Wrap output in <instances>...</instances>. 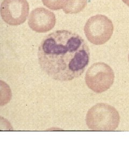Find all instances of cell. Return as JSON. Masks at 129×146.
I'll return each instance as SVG.
<instances>
[{
	"label": "cell",
	"mask_w": 129,
	"mask_h": 146,
	"mask_svg": "<svg viewBox=\"0 0 129 146\" xmlns=\"http://www.w3.org/2000/svg\"><path fill=\"white\" fill-rule=\"evenodd\" d=\"M90 51L78 34L58 30L45 37L38 47L41 70L51 78L69 81L80 76L88 66Z\"/></svg>",
	"instance_id": "6da1fadb"
},
{
	"label": "cell",
	"mask_w": 129,
	"mask_h": 146,
	"mask_svg": "<svg viewBox=\"0 0 129 146\" xmlns=\"http://www.w3.org/2000/svg\"><path fill=\"white\" fill-rule=\"evenodd\" d=\"M120 116L114 107L107 104H98L88 110L86 117L89 129L94 131H112L119 127Z\"/></svg>",
	"instance_id": "7a4b0ae2"
},
{
	"label": "cell",
	"mask_w": 129,
	"mask_h": 146,
	"mask_svg": "<svg viewBox=\"0 0 129 146\" xmlns=\"http://www.w3.org/2000/svg\"><path fill=\"white\" fill-rule=\"evenodd\" d=\"M114 71L104 62H96L88 68L85 82L88 88L96 93H102L110 88L114 84Z\"/></svg>",
	"instance_id": "3957f363"
},
{
	"label": "cell",
	"mask_w": 129,
	"mask_h": 146,
	"mask_svg": "<svg viewBox=\"0 0 129 146\" xmlns=\"http://www.w3.org/2000/svg\"><path fill=\"white\" fill-rule=\"evenodd\" d=\"M84 31L88 41L95 45H101L108 42L114 31L112 21L103 15L90 17L86 22Z\"/></svg>",
	"instance_id": "277c9868"
},
{
	"label": "cell",
	"mask_w": 129,
	"mask_h": 146,
	"mask_svg": "<svg viewBox=\"0 0 129 146\" xmlns=\"http://www.w3.org/2000/svg\"><path fill=\"white\" fill-rule=\"evenodd\" d=\"M27 0H3L1 5V15L6 23L17 26L26 22L29 15Z\"/></svg>",
	"instance_id": "5b68a950"
},
{
	"label": "cell",
	"mask_w": 129,
	"mask_h": 146,
	"mask_svg": "<svg viewBox=\"0 0 129 146\" xmlns=\"http://www.w3.org/2000/svg\"><path fill=\"white\" fill-rule=\"evenodd\" d=\"M56 18L51 11L41 7L33 9L28 19V25L33 31L44 33L52 30L56 25Z\"/></svg>",
	"instance_id": "8992f818"
},
{
	"label": "cell",
	"mask_w": 129,
	"mask_h": 146,
	"mask_svg": "<svg viewBox=\"0 0 129 146\" xmlns=\"http://www.w3.org/2000/svg\"><path fill=\"white\" fill-rule=\"evenodd\" d=\"M87 4V0H68L63 9L66 14H77L83 11Z\"/></svg>",
	"instance_id": "52a82bcc"
},
{
	"label": "cell",
	"mask_w": 129,
	"mask_h": 146,
	"mask_svg": "<svg viewBox=\"0 0 129 146\" xmlns=\"http://www.w3.org/2000/svg\"><path fill=\"white\" fill-rule=\"evenodd\" d=\"M68 0H42L43 5L53 11L64 9Z\"/></svg>",
	"instance_id": "ba28073f"
},
{
	"label": "cell",
	"mask_w": 129,
	"mask_h": 146,
	"mask_svg": "<svg viewBox=\"0 0 129 146\" xmlns=\"http://www.w3.org/2000/svg\"><path fill=\"white\" fill-rule=\"evenodd\" d=\"M125 5H128L129 7V0H122Z\"/></svg>",
	"instance_id": "9c48e42d"
},
{
	"label": "cell",
	"mask_w": 129,
	"mask_h": 146,
	"mask_svg": "<svg viewBox=\"0 0 129 146\" xmlns=\"http://www.w3.org/2000/svg\"></svg>",
	"instance_id": "30bf717a"
}]
</instances>
